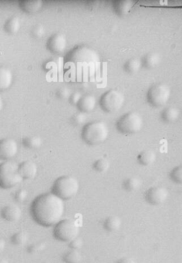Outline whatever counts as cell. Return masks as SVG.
I'll return each mask as SVG.
<instances>
[{
  "instance_id": "obj_3",
  "label": "cell",
  "mask_w": 182,
  "mask_h": 263,
  "mask_svg": "<svg viewBox=\"0 0 182 263\" xmlns=\"http://www.w3.org/2000/svg\"><path fill=\"white\" fill-rule=\"evenodd\" d=\"M79 189V182L75 178L64 176L55 181L51 192L62 200L66 201L75 197Z\"/></svg>"
},
{
  "instance_id": "obj_24",
  "label": "cell",
  "mask_w": 182,
  "mask_h": 263,
  "mask_svg": "<svg viewBox=\"0 0 182 263\" xmlns=\"http://www.w3.org/2000/svg\"><path fill=\"white\" fill-rule=\"evenodd\" d=\"M141 185H142V182H141V179L138 178L131 177L124 181L123 187H124V190L128 191V192H134V191L138 190L141 188Z\"/></svg>"
},
{
  "instance_id": "obj_32",
  "label": "cell",
  "mask_w": 182,
  "mask_h": 263,
  "mask_svg": "<svg viewBox=\"0 0 182 263\" xmlns=\"http://www.w3.org/2000/svg\"><path fill=\"white\" fill-rule=\"evenodd\" d=\"M72 95L71 91L67 87H61L57 91L56 95L60 100H67Z\"/></svg>"
},
{
  "instance_id": "obj_39",
  "label": "cell",
  "mask_w": 182,
  "mask_h": 263,
  "mask_svg": "<svg viewBox=\"0 0 182 263\" xmlns=\"http://www.w3.org/2000/svg\"><path fill=\"white\" fill-rule=\"evenodd\" d=\"M4 99H3V97L1 96V95H0V111H2L3 108H4Z\"/></svg>"
},
{
  "instance_id": "obj_7",
  "label": "cell",
  "mask_w": 182,
  "mask_h": 263,
  "mask_svg": "<svg viewBox=\"0 0 182 263\" xmlns=\"http://www.w3.org/2000/svg\"><path fill=\"white\" fill-rule=\"evenodd\" d=\"M125 102L124 94L118 90H110L101 97L100 105L106 112H116L121 109Z\"/></svg>"
},
{
  "instance_id": "obj_21",
  "label": "cell",
  "mask_w": 182,
  "mask_h": 263,
  "mask_svg": "<svg viewBox=\"0 0 182 263\" xmlns=\"http://www.w3.org/2000/svg\"><path fill=\"white\" fill-rule=\"evenodd\" d=\"M157 156L155 152L151 150H145L140 153L138 156V161L140 164L144 166L151 165L155 161Z\"/></svg>"
},
{
  "instance_id": "obj_38",
  "label": "cell",
  "mask_w": 182,
  "mask_h": 263,
  "mask_svg": "<svg viewBox=\"0 0 182 263\" xmlns=\"http://www.w3.org/2000/svg\"><path fill=\"white\" fill-rule=\"evenodd\" d=\"M6 248V241L4 238H0V253H2Z\"/></svg>"
},
{
  "instance_id": "obj_19",
  "label": "cell",
  "mask_w": 182,
  "mask_h": 263,
  "mask_svg": "<svg viewBox=\"0 0 182 263\" xmlns=\"http://www.w3.org/2000/svg\"><path fill=\"white\" fill-rule=\"evenodd\" d=\"M180 110L175 107H169L163 111L161 118L165 122L174 123L180 118Z\"/></svg>"
},
{
  "instance_id": "obj_33",
  "label": "cell",
  "mask_w": 182,
  "mask_h": 263,
  "mask_svg": "<svg viewBox=\"0 0 182 263\" xmlns=\"http://www.w3.org/2000/svg\"><path fill=\"white\" fill-rule=\"evenodd\" d=\"M28 197V192L25 189H20L15 194V200L19 203H23Z\"/></svg>"
},
{
  "instance_id": "obj_31",
  "label": "cell",
  "mask_w": 182,
  "mask_h": 263,
  "mask_svg": "<svg viewBox=\"0 0 182 263\" xmlns=\"http://www.w3.org/2000/svg\"><path fill=\"white\" fill-rule=\"evenodd\" d=\"M170 179H172L173 182L181 184L182 182V167L181 166H177L173 169L170 172Z\"/></svg>"
},
{
  "instance_id": "obj_2",
  "label": "cell",
  "mask_w": 182,
  "mask_h": 263,
  "mask_svg": "<svg viewBox=\"0 0 182 263\" xmlns=\"http://www.w3.org/2000/svg\"><path fill=\"white\" fill-rule=\"evenodd\" d=\"M81 136L83 141L87 144L92 145L100 144L108 139L109 128L104 121H93L83 127Z\"/></svg>"
},
{
  "instance_id": "obj_40",
  "label": "cell",
  "mask_w": 182,
  "mask_h": 263,
  "mask_svg": "<svg viewBox=\"0 0 182 263\" xmlns=\"http://www.w3.org/2000/svg\"><path fill=\"white\" fill-rule=\"evenodd\" d=\"M0 263H9L7 260L4 259V258H0Z\"/></svg>"
},
{
  "instance_id": "obj_12",
  "label": "cell",
  "mask_w": 182,
  "mask_h": 263,
  "mask_svg": "<svg viewBox=\"0 0 182 263\" xmlns=\"http://www.w3.org/2000/svg\"><path fill=\"white\" fill-rule=\"evenodd\" d=\"M1 217L7 222H15L20 220L22 216V210L16 204L5 205L1 210Z\"/></svg>"
},
{
  "instance_id": "obj_20",
  "label": "cell",
  "mask_w": 182,
  "mask_h": 263,
  "mask_svg": "<svg viewBox=\"0 0 182 263\" xmlns=\"http://www.w3.org/2000/svg\"><path fill=\"white\" fill-rule=\"evenodd\" d=\"M6 31L10 34H16L20 31L21 28V22H20V18L17 16L10 17L7 21L6 22L5 26H4Z\"/></svg>"
},
{
  "instance_id": "obj_22",
  "label": "cell",
  "mask_w": 182,
  "mask_h": 263,
  "mask_svg": "<svg viewBox=\"0 0 182 263\" xmlns=\"http://www.w3.org/2000/svg\"><path fill=\"white\" fill-rule=\"evenodd\" d=\"M122 225V222L119 217L110 216L105 222V228L110 232L118 231Z\"/></svg>"
},
{
  "instance_id": "obj_25",
  "label": "cell",
  "mask_w": 182,
  "mask_h": 263,
  "mask_svg": "<svg viewBox=\"0 0 182 263\" xmlns=\"http://www.w3.org/2000/svg\"><path fill=\"white\" fill-rule=\"evenodd\" d=\"M23 143L30 149H38L41 147L43 141L39 136H29L24 138Z\"/></svg>"
},
{
  "instance_id": "obj_5",
  "label": "cell",
  "mask_w": 182,
  "mask_h": 263,
  "mask_svg": "<svg viewBox=\"0 0 182 263\" xmlns=\"http://www.w3.org/2000/svg\"><path fill=\"white\" fill-rule=\"evenodd\" d=\"M79 228L74 221L63 219L54 225L53 235L56 239L60 242H70L77 238Z\"/></svg>"
},
{
  "instance_id": "obj_1",
  "label": "cell",
  "mask_w": 182,
  "mask_h": 263,
  "mask_svg": "<svg viewBox=\"0 0 182 263\" xmlns=\"http://www.w3.org/2000/svg\"><path fill=\"white\" fill-rule=\"evenodd\" d=\"M64 212V201L52 192L37 196L30 207L33 220L43 227L54 226L61 220Z\"/></svg>"
},
{
  "instance_id": "obj_37",
  "label": "cell",
  "mask_w": 182,
  "mask_h": 263,
  "mask_svg": "<svg viewBox=\"0 0 182 263\" xmlns=\"http://www.w3.org/2000/svg\"><path fill=\"white\" fill-rule=\"evenodd\" d=\"M117 263H136L134 259L128 257H124V258H121L118 260Z\"/></svg>"
},
{
  "instance_id": "obj_26",
  "label": "cell",
  "mask_w": 182,
  "mask_h": 263,
  "mask_svg": "<svg viewBox=\"0 0 182 263\" xmlns=\"http://www.w3.org/2000/svg\"><path fill=\"white\" fill-rule=\"evenodd\" d=\"M63 261L65 263H79L81 261V254L78 250L71 249L63 255Z\"/></svg>"
},
{
  "instance_id": "obj_16",
  "label": "cell",
  "mask_w": 182,
  "mask_h": 263,
  "mask_svg": "<svg viewBox=\"0 0 182 263\" xmlns=\"http://www.w3.org/2000/svg\"><path fill=\"white\" fill-rule=\"evenodd\" d=\"M96 105V98L92 95H86L82 97L81 100L78 103L77 107L79 111L86 114L93 111Z\"/></svg>"
},
{
  "instance_id": "obj_14",
  "label": "cell",
  "mask_w": 182,
  "mask_h": 263,
  "mask_svg": "<svg viewBox=\"0 0 182 263\" xmlns=\"http://www.w3.org/2000/svg\"><path fill=\"white\" fill-rule=\"evenodd\" d=\"M14 74L7 66H0V92L6 91L12 85Z\"/></svg>"
},
{
  "instance_id": "obj_11",
  "label": "cell",
  "mask_w": 182,
  "mask_h": 263,
  "mask_svg": "<svg viewBox=\"0 0 182 263\" xmlns=\"http://www.w3.org/2000/svg\"><path fill=\"white\" fill-rule=\"evenodd\" d=\"M67 40L63 33H55L47 41V47L52 53L61 54L66 50Z\"/></svg>"
},
{
  "instance_id": "obj_10",
  "label": "cell",
  "mask_w": 182,
  "mask_h": 263,
  "mask_svg": "<svg viewBox=\"0 0 182 263\" xmlns=\"http://www.w3.org/2000/svg\"><path fill=\"white\" fill-rule=\"evenodd\" d=\"M168 197L167 189L161 186L152 187L146 192L145 199L152 205H159L164 203Z\"/></svg>"
},
{
  "instance_id": "obj_27",
  "label": "cell",
  "mask_w": 182,
  "mask_h": 263,
  "mask_svg": "<svg viewBox=\"0 0 182 263\" xmlns=\"http://www.w3.org/2000/svg\"><path fill=\"white\" fill-rule=\"evenodd\" d=\"M110 166H111L110 161L108 159L103 157V158L98 159V161L94 164V168L98 172L103 173L106 172L110 168Z\"/></svg>"
},
{
  "instance_id": "obj_17",
  "label": "cell",
  "mask_w": 182,
  "mask_h": 263,
  "mask_svg": "<svg viewBox=\"0 0 182 263\" xmlns=\"http://www.w3.org/2000/svg\"><path fill=\"white\" fill-rule=\"evenodd\" d=\"M134 5V2L131 0H116L113 6L115 13L118 16L124 17L128 14Z\"/></svg>"
},
{
  "instance_id": "obj_9",
  "label": "cell",
  "mask_w": 182,
  "mask_h": 263,
  "mask_svg": "<svg viewBox=\"0 0 182 263\" xmlns=\"http://www.w3.org/2000/svg\"><path fill=\"white\" fill-rule=\"evenodd\" d=\"M18 153V144L12 138L0 140V159L4 161H11Z\"/></svg>"
},
{
  "instance_id": "obj_23",
  "label": "cell",
  "mask_w": 182,
  "mask_h": 263,
  "mask_svg": "<svg viewBox=\"0 0 182 263\" xmlns=\"http://www.w3.org/2000/svg\"><path fill=\"white\" fill-rule=\"evenodd\" d=\"M142 61L138 58H131L124 64V70L129 73H138L142 67Z\"/></svg>"
},
{
  "instance_id": "obj_6",
  "label": "cell",
  "mask_w": 182,
  "mask_h": 263,
  "mask_svg": "<svg viewBox=\"0 0 182 263\" xmlns=\"http://www.w3.org/2000/svg\"><path fill=\"white\" fill-rule=\"evenodd\" d=\"M144 119L139 113L131 111L118 120L117 128L124 134H136L142 129Z\"/></svg>"
},
{
  "instance_id": "obj_35",
  "label": "cell",
  "mask_w": 182,
  "mask_h": 263,
  "mask_svg": "<svg viewBox=\"0 0 182 263\" xmlns=\"http://www.w3.org/2000/svg\"><path fill=\"white\" fill-rule=\"evenodd\" d=\"M82 97H83V95L79 92H74V93H72V95H70L69 100H70V102L71 103L72 105H77L78 103L81 100Z\"/></svg>"
},
{
  "instance_id": "obj_8",
  "label": "cell",
  "mask_w": 182,
  "mask_h": 263,
  "mask_svg": "<svg viewBox=\"0 0 182 263\" xmlns=\"http://www.w3.org/2000/svg\"><path fill=\"white\" fill-rule=\"evenodd\" d=\"M171 91L165 83H157L151 86L147 92V101L154 107L160 108L170 100Z\"/></svg>"
},
{
  "instance_id": "obj_36",
  "label": "cell",
  "mask_w": 182,
  "mask_h": 263,
  "mask_svg": "<svg viewBox=\"0 0 182 263\" xmlns=\"http://www.w3.org/2000/svg\"><path fill=\"white\" fill-rule=\"evenodd\" d=\"M45 248L44 242H39V243L34 244V245H31L29 248V251L31 253H35L37 251H41L43 248Z\"/></svg>"
},
{
  "instance_id": "obj_28",
  "label": "cell",
  "mask_w": 182,
  "mask_h": 263,
  "mask_svg": "<svg viewBox=\"0 0 182 263\" xmlns=\"http://www.w3.org/2000/svg\"><path fill=\"white\" fill-rule=\"evenodd\" d=\"M12 242L15 245H23L27 242L28 236L24 232H18L12 236Z\"/></svg>"
},
{
  "instance_id": "obj_13",
  "label": "cell",
  "mask_w": 182,
  "mask_h": 263,
  "mask_svg": "<svg viewBox=\"0 0 182 263\" xmlns=\"http://www.w3.org/2000/svg\"><path fill=\"white\" fill-rule=\"evenodd\" d=\"M19 172L23 179H33L38 172V167L33 161H24L19 165Z\"/></svg>"
},
{
  "instance_id": "obj_15",
  "label": "cell",
  "mask_w": 182,
  "mask_h": 263,
  "mask_svg": "<svg viewBox=\"0 0 182 263\" xmlns=\"http://www.w3.org/2000/svg\"><path fill=\"white\" fill-rule=\"evenodd\" d=\"M43 0H22L20 7L27 14H33L39 12L43 8Z\"/></svg>"
},
{
  "instance_id": "obj_34",
  "label": "cell",
  "mask_w": 182,
  "mask_h": 263,
  "mask_svg": "<svg viewBox=\"0 0 182 263\" xmlns=\"http://www.w3.org/2000/svg\"><path fill=\"white\" fill-rule=\"evenodd\" d=\"M83 241L81 238H76L70 242V247L71 249L79 250L83 247Z\"/></svg>"
},
{
  "instance_id": "obj_30",
  "label": "cell",
  "mask_w": 182,
  "mask_h": 263,
  "mask_svg": "<svg viewBox=\"0 0 182 263\" xmlns=\"http://www.w3.org/2000/svg\"><path fill=\"white\" fill-rule=\"evenodd\" d=\"M32 36L36 39L43 38V36L46 33V30L45 27L42 24H37L34 26L31 30Z\"/></svg>"
},
{
  "instance_id": "obj_18",
  "label": "cell",
  "mask_w": 182,
  "mask_h": 263,
  "mask_svg": "<svg viewBox=\"0 0 182 263\" xmlns=\"http://www.w3.org/2000/svg\"><path fill=\"white\" fill-rule=\"evenodd\" d=\"M141 61H142V65L147 69H153L161 63V56L155 52H151L147 53Z\"/></svg>"
},
{
  "instance_id": "obj_29",
  "label": "cell",
  "mask_w": 182,
  "mask_h": 263,
  "mask_svg": "<svg viewBox=\"0 0 182 263\" xmlns=\"http://www.w3.org/2000/svg\"><path fill=\"white\" fill-rule=\"evenodd\" d=\"M86 120H87V116L85 113L78 112L75 114L71 118V121L73 124L76 126H80L82 124L86 123Z\"/></svg>"
},
{
  "instance_id": "obj_4",
  "label": "cell",
  "mask_w": 182,
  "mask_h": 263,
  "mask_svg": "<svg viewBox=\"0 0 182 263\" xmlns=\"http://www.w3.org/2000/svg\"><path fill=\"white\" fill-rule=\"evenodd\" d=\"M24 179L19 172V164L15 161H5L0 164V188L13 189L20 184Z\"/></svg>"
}]
</instances>
